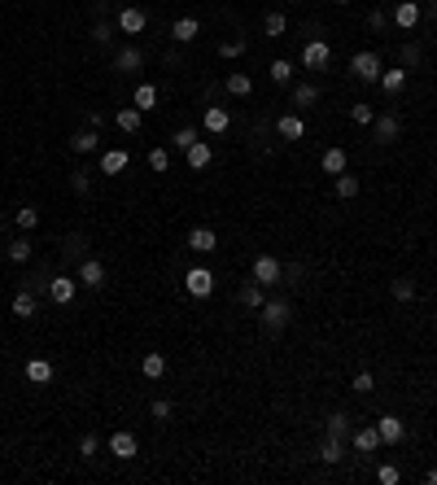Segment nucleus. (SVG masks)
<instances>
[{
    "label": "nucleus",
    "mask_w": 437,
    "mask_h": 485,
    "mask_svg": "<svg viewBox=\"0 0 437 485\" xmlns=\"http://www.w3.org/2000/svg\"><path fill=\"white\" fill-rule=\"evenodd\" d=\"M259 319H263L267 333H285V328L293 324V311H289V302H285V297H267V302H263V311H259Z\"/></svg>",
    "instance_id": "f257e3e1"
},
{
    "label": "nucleus",
    "mask_w": 437,
    "mask_h": 485,
    "mask_svg": "<svg viewBox=\"0 0 437 485\" xmlns=\"http://www.w3.org/2000/svg\"><path fill=\"white\" fill-rule=\"evenodd\" d=\"M249 280H259L263 289L285 285V263H280L276 253H259V258H254V275H249Z\"/></svg>",
    "instance_id": "f03ea898"
},
{
    "label": "nucleus",
    "mask_w": 437,
    "mask_h": 485,
    "mask_svg": "<svg viewBox=\"0 0 437 485\" xmlns=\"http://www.w3.org/2000/svg\"><path fill=\"white\" fill-rule=\"evenodd\" d=\"M184 293L197 297V302L210 297V293H215V271H210V267H188V271H184Z\"/></svg>",
    "instance_id": "7ed1b4c3"
},
{
    "label": "nucleus",
    "mask_w": 437,
    "mask_h": 485,
    "mask_svg": "<svg viewBox=\"0 0 437 485\" xmlns=\"http://www.w3.org/2000/svg\"><path fill=\"white\" fill-rule=\"evenodd\" d=\"M350 74H354L358 84H376L380 79V57L376 53H354L350 57Z\"/></svg>",
    "instance_id": "20e7f679"
},
{
    "label": "nucleus",
    "mask_w": 437,
    "mask_h": 485,
    "mask_svg": "<svg viewBox=\"0 0 437 485\" xmlns=\"http://www.w3.org/2000/svg\"><path fill=\"white\" fill-rule=\"evenodd\" d=\"M328 62H332L328 40H306V48H302V66H306V70H324Z\"/></svg>",
    "instance_id": "39448f33"
},
{
    "label": "nucleus",
    "mask_w": 437,
    "mask_h": 485,
    "mask_svg": "<svg viewBox=\"0 0 437 485\" xmlns=\"http://www.w3.org/2000/svg\"><path fill=\"white\" fill-rule=\"evenodd\" d=\"M398 132H402L398 114H376V118H372V140H376V144H394Z\"/></svg>",
    "instance_id": "423d86ee"
},
{
    "label": "nucleus",
    "mask_w": 437,
    "mask_h": 485,
    "mask_svg": "<svg viewBox=\"0 0 437 485\" xmlns=\"http://www.w3.org/2000/svg\"><path fill=\"white\" fill-rule=\"evenodd\" d=\"M110 455L114 459H136L140 455V442H136V433H127V428H118V433H110Z\"/></svg>",
    "instance_id": "0eeeda50"
},
{
    "label": "nucleus",
    "mask_w": 437,
    "mask_h": 485,
    "mask_svg": "<svg viewBox=\"0 0 437 485\" xmlns=\"http://www.w3.org/2000/svg\"><path fill=\"white\" fill-rule=\"evenodd\" d=\"M420 18H424V9L416 5V0H398V5H394V27L398 31H416Z\"/></svg>",
    "instance_id": "6e6552de"
},
{
    "label": "nucleus",
    "mask_w": 437,
    "mask_h": 485,
    "mask_svg": "<svg viewBox=\"0 0 437 485\" xmlns=\"http://www.w3.org/2000/svg\"><path fill=\"white\" fill-rule=\"evenodd\" d=\"M74 293H79V280H74V275H53V280H48V297H53L57 306H70Z\"/></svg>",
    "instance_id": "1a4fd4ad"
},
{
    "label": "nucleus",
    "mask_w": 437,
    "mask_h": 485,
    "mask_svg": "<svg viewBox=\"0 0 437 485\" xmlns=\"http://www.w3.org/2000/svg\"><path fill=\"white\" fill-rule=\"evenodd\" d=\"M114 70H118V74H136V70H144V48H136V44L118 48V53H114Z\"/></svg>",
    "instance_id": "9d476101"
},
{
    "label": "nucleus",
    "mask_w": 437,
    "mask_h": 485,
    "mask_svg": "<svg viewBox=\"0 0 437 485\" xmlns=\"http://www.w3.org/2000/svg\"><path fill=\"white\" fill-rule=\"evenodd\" d=\"M144 27H149V13H144L140 5H127V9L118 13V31H123V35H140Z\"/></svg>",
    "instance_id": "9b49d317"
},
{
    "label": "nucleus",
    "mask_w": 437,
    "mask_h": 485,
    "mask_svg": "<svg viewBox=\"0 0 437 485\" xmlns=\"http://www.w3.org/2000/svg\"><path fill=\"white\" fill-rule=\"evenodd\" d=\"M184 162H188L193 171H205V166L215 162V144H210V140H193V144L184 149Z\"/></svg>",
    "instance_id": "f8f14e48"
},
{
    "label": "nucleus",
    "mask_w": 437,
    "mask_h": 485,
    "mask_svg": "<svg viewBox=\"0 0 437 485\" xmlns=\"http://www.w3.org/2000/svg\"><path fill=\"white\" fill-rule=\"evenodd\" d=\"M184 245H188L193 253H215V249H219V232H215V227H193Z\"/></svg>",
    "instance_id": "ddd939ff"
},
{
    "label": "nucleus",
    "mask_w": 437,
    "mask_h": 485,
    "mask_svg": "<svg viewBox=\"0 0 437 485\" xmlns=\"http://www.w3.org/2000/svg\"><path fill=\"white\" fill-rule=\"evenodd\" d=\"M201 127H205L210 136H223L227 127H232V114H227L223 105H205V114H201Z\"/></svg>",
    "instance_id": "4468645a"
},
{
    "label": "nucleus",
    "mask_w": 437,
    "mask_h": 485,
    "mask_svg": "<svg viewBox=\"0 0 437 485\" xmlns=\"http://www.w3.org/2000/svg\"><path fill=\"white\" fill-rule=\"evenodd\" d=\"M350 446H354L358 455H372V450L380 446V433H376V424H363V428H350Z\"/></svg>",
    "instance_id": "2eb2a0df"
},
{
    "label": "nucleus",
    "mask_w": 437,
    "mask_h": 485,
    "mask_svg": "<svg viewBox=\"0 0 437 485\" xmlns=\"http://www.w3.org/2000/svg\"><path fill=\"white\" fill-rule=\"evenodd\" d=\"M74 280H79L84 289H101V285H106V263L84 258V263H79V275H74Z\"/></svg>",
    "instance_id": "dca6fc26"
},
{
    "label": "nucleus",
    "mask_w": 437,
    "mask_h": 485,
    "mask_svg": "<svg viewBox=\"0 0 437 485\" xmlns=\"http://www.w3.org/2000/svg\"><path fill=\"white\" fill-rule=\"evenodd\" d=\"M376 433H380V442H390V446H398V442L407 438V424H402L398 416H380V420H376Z\"/></svg>",
    "instance_id": "f3484780"
},
{
    "label": "nucleus",
    "mask_w": 437,
    "mask_h": 485,
    "mask_svg": "<svg viewBox=\"0 0 437 485\" xmlns=\"http://www.w3.org/2000/svg\"><path fill=\"white\" fill-rule=\"evenodd\" d=\"M197 35H201V22H197V18H175V22H171V40H175V44H193Z\"/></svg>",
    "instance_id": "a211bd4d"
},
{
    "label": "nucleus",
    "mask_w": 437,
    "mask_h": 485,
    "mask_svg": "<svg viewBox=\"0 0 437 485\" xmlns=\"http://www.w3.org/2000/svg\"><path fill=\"white\" fill-rule=\"evenodd\" d=\"M13 319H35V311H40V302H35V289H22L18 297H13Z\"/></svg>",
    "instance_id": "6ab92c4d"
},
{
    "label": "nucleus",
    "mask_w": 437,
    "mask_h": 485,
    "mask_svg": "<svg viewBox=\"0 0 437 485\" xmlns=\"http://www.w3.org/2000/svg\"><path fill=\"white\" fill-rule=\"evenodd\" d=\"M140 110L136 105H123V110H114V127H118V132H127V136H136L140 132Z\"/></svg>",
    "instance_id": "aec40b11"
},
{
    "label": "nucleus",
    "mask_w": 437,
    "mask_h": 485,
    "mask_svg": "<svg viewBox=\"0 0 437 485\" xmlns=\"http://www.w3.org/2000/svg\"><path fill=\"white\" fill-rule=\"evenodd\" d=\"M127 162H132V158H127V149H106V153H101V175H123Z\"/></svg>",
    "instance_id": "412c9836"
},
{
    "label": "nucleus",
    "mask_w": 437,
    "mask_h": 485,
    "mask_svg": "<svg viewBox=\"0 0 437 485\" xmlns=\"http://www.w3.org/2000/svg\"><path fill=\"white\" fill-rule=\"evenodd\" d=\"M140 372H144V380H162L166 376V354L162 350H149L144 359H140Z\"/></svg>",
    "instance_id": "4be33fe9"
},
{
    "label": "nucleus",
    "mask_w": 437,
    "mask_h": 485,
    "mask_svg": "<svg viewBox=\"0 0 437 485\" xmlns=\"http://www.w3.org/2000/svg\"><path fill=\"white\" fill-rule=\"evenodd\" d=\"M276 132L285 136V140H302V136H306V122H302L297 114H280V118H276Z\"/></svg>",
    "instance_id": "5701e85b"
},
{
    "label": "nucleus",
    "mask_w": 437,
    "mask_h": 485,
    "mask_svg": "<svg viewBox=\"0 0 437 485\" xmlns=\"http://www.w3.org/2000/svg\"><path fill=\"white\" fill-rule=\"evenodd\" d=\"M132 105H136L140 114H149V110H158V88H153V84H140V88L132 92Z\"/></svg>",
    "instance_id": "b1692460"
},
{
    "label": "nucleus",
    "mask_w": 437,
    "mask_h": 485,
    "mask_svg": "<svg viewBox=\"0 0 437 485\" xmlns=\"http://www.w3.org/2000/svg\"><path fill=\"white\" fill-rule=\"evenodd\" d=\"M70 149H74V153H96V149H101L96 127H88V132H74V136H70Z\"/></svg>",
    "instance_id": "393cba45"
},
{
    "label": "nucleus",
    "mask_w": 437,
    "mask_h": 485,
    "mask_svg": "<svg viewBox=\"0 0 437 485\" xmlns=\"http://www.w3.org/2000/svg\"><path fill=\"white\" fill-rule=\"evenodd\" d=\"M263 302H267V293H263V285H259V280L241 285V306H249V311H263Z\"/></svg>",
    "instance_id": "a878e982"
},
{
    "label": "nucleus",
    "mask_w": 437,
    "mask_h": 485,
    "mask_svg": "<svg viewBox=\"0 0 437 485\" xmlns=\"http://www.w3.org/2000/svg\"><path fill=\"white\" fill-rule=\"evenodd\" d=\"M293 105H297V110L319 105V84H297V88H293Z\"/></svg>",
    "instance_id": "bb28decb"
},
{
    "label": "nucleus",
    "mask_w": 437,
    "mask_h": 485,
    "mask_svg": "<svg viewBox=\"0 0 437 485\" xmlns=\"http://www.w3.org/2000/svg\"><path fill=\"white\" fill-rule=\"evenodd\" d=\"M376 84L394 96V92H402V88H407V70H402V66H394V70H380V79H376Z\"/></svg>",
    "instance_id": "cd10ccee"
},
{
    "label": "nucleus",
    "mask_w": 437,
    "mask_h": 485,
    "mask_svg": "<svg viewBox=\"0 0 437 485\" xmlns=\"http://www.w3.org/2000/svg\"><path fill=\"white\" fill-rule=\"evenodd\" d=\"M346 149H324V158H319V166H324V175H341L346 171Z\"/></svg>",
    "instance_id": "c85d7f7f"
},
{
    "label": "nucleus",
    "mask_w": 437,
    "mask_h": 485,
    "mask_svg": "<svg viewBox=\"0 0 437 485\" xmlns=\"http://www.w3.org/2000/svg\"><path fill=\"white\" fill-rule=\"evenodd\" d=\"M319 459H324V464H341V459H346L341 438H328V433H324V442H319Z\"/></svg>",
    "instance_id": "c756f323"
},
{
    "label": "nucleus",
    "mask_w": 437,
    "mask_h": 485,
    "mask_svg": "<svg viewBox=\"0 0 437 485\" xmlns=\"http://www.w3.org/2000/svg\"><path fill=\"white\" fill-rule=\"evenodd\" d=\"M27 380H31V385H48V380H53V363H48V359H31L27 363Z\"/></svg>",
    "instance_id": "7c9ffc66"
},
{
    "label": "nucleus",
    "mask_w": 437,
    "mask_h": 485,
    "mask_svg": "<svg viewBox=\"0 0 437 485\" xmlns=\"http://www.w3.org/2000/svg\"><path fill=\"white\" fill-rule=\"evenodd\" d=\"M249 92H254V79H249L245 70H232V74H227V96H249Z\"/></svg>",
    "instance_id": "2f4dec72"
},
{
    "label": "nucleus",
    "mask_w": 437,
    "mask_h": 485,
    "mask_svg": "<svg viewBox=\"0 0 437 485\" xmlns=\"http://www.w3.org/2000/svg\"><path fill=\"white\" fill-rule=\"evenodd\" d=\"M267 74H271V84H280V88H285V84L293 79V62H289V57H276V62L267 66Z\"/></svg>",
    "instance_id": "473e14b6"
},
{
    "label": "nucleus",
    "mask_w": 437,
    "mask_h": 485,
    "mask_svg": "<svg viewBox=\"0 0 437 485\" xmlns=\"http://www.w3.org/2000/svg\"><path fill=\"white\" fill-rule=\"evenodd\" d=\"M358 188H363V184H358V175H350V171H341V175H337V197H341V201H354V197H358Z\"/></svg>",
    "instance_id": "72a5a7b5"
},
{
    "label": "nucleus",
    "mask_w": 437,
    "mask_h": 485,
    "mask_svg": "<svg viewBox=\"0 0 437 485\" xmlns=\"http://www.w3.org/2000/svg\"><path fill=\"white\" fill-rule=\"evenodd\" d=\"M285 31H289V18H285V13H267V18H263V35H267V40H280Z\"/></svg>",
    "instance_id": "f704fd0d"
},
{
    "label": "nucleus",
    "mask_w": 437,
    "mask_h": 485,
    "mask_svg": "<svg viewBox=\"0 0 437 485\" xmlns=\"http://www.w3.org/2000/svg\"><path fill=\"white\" fill-rule=\"evenodd\" d=\"M31 253H35L31 236H18V241H9V263H31Z\"/></svg>",
    "instance_id": "c9c22d12"
},
{
    "label": "nucleus",
    "mask_w": 437,
    "mask_h": 485,
    "mask_svg": "<svg viewBox=\"0 0 437 485\" xmlns=\"http://www.w3.org/2000/svg\"><path fill=\"white\" fill-rule=\"evenodd\" d=\"M350 428H354V424H350L346 411H332V416H328V438H341V442H346V438H350Z\"/></svg>",
    "instance_id": "e433bc0d"
},
{
    "label": "nucleus",
    "mask_w": 437,
    "mask_h": 485,
    "mask_svg": "<svg viewBox=\"0 0 437 485\" xmlns=\"http://www.w3.org/2000/svg\"><path fill=\"white\" fill-rule=\"evenodd\" d=\"M390 293H394V302H411V297H416V280H411V275H398L394 285H390Z\"/></svg>",
    "instance_id": "4c0bfd02"
},
{
    "label": "nucleus",
    "mask_w": 437,
    "mask_h": 485,
    "mask_svg": "<svg viewBox=\"0 0 437 485\" xmlns=\"http://www.w3.org/2000/svg\"><path fill=\"white\" fill-rule=\"evenodd\" d=\"M13 223L31 232V227H40V210H35V206H18V210H13Z\"/></svg>",
    "instance_id": "58836bf2"
},
{
    "label": "nucleus",
    "mask_w": 437,
    "mask_h": 485,
    "mask_svg": "<svg viewBox=\"0 0 437 485\" xmlns=\"http://www.w3.org/2000/svg\"><path fill=\"white\" fill-rule=\"evenodd\" d=\"M372 118H376V110L368 105V101H358V105H350V122H358V127H372Z\"/></svg>",
    "instance_id": "ea45409f"
},
{
    "label": "nucleus",
    "mask_w": 437,
    "mask_h": 485,
    "mask_svg": "<svg viewBox=\"0 0 437 485\" xmlns=\"http://www.w3.org/2000/svg\"><path fill=\"white\" fill-rule=\"evenodd\" d=\"M149 171L166 175V171H171V153H166V149H149Z\"/></svg>",
    "instance_id": "a19ab883"
},
{
    "label": "nucleus",
    "mask_w": 437,
    "mask_h": 485,
    "mask_svg": "<svg viewBox=\"0 0 437 485\" xmlns=\"http://www.w3.org/2000/svg\"><path fill=\"white\" fill-rule=\"evenodd\" d=\"M241 53H245V40H241V35H232V40H223V44H219V57H227V62L241 57Z\"/></svg>",
    "instance_id": "79ce46f5"
},
{
    "label": "nucleus",
    "mask_w": 437,
    "mask_h": 485,
    "mask_svg": "<svg viewBox=\"0 0 437 485\" xmlns=\"http://www.w3.org/2000/svg\"><path fill=\"white\" fill-rule=\"evenodd\" d=\"M193 140H201V136H197V127H179V132H175V136H171V144H175V149H179V153H184V149H188V144H193Z\"/></svg>",
    "instance_id": "37998d69"
},
{
    "label": "nucleus",
    "mask_w": 437,
    "mask_h": 485,
    "mask_svg": "<svg viewBox=\"0 0 437 485\" xmlns=\"http://www.w3.org/2000/svg\"><path fill=\"white\" fill-rule=\"evenodd\" d=\"M376 481H380V485H398V481H402L398 464H380V468H376Z\"/></svg>",
    "instance_id": "c03bdc74"
},
{
    "label": "nucleus",
    "mask_w": 437,
    "mask_h": 485,
    "mask_svg": "<svg viewBox=\"0 0 437 485\" xmlns=\"http://www.w3.org/2000/svg\"><path fill=\"white\" fill-rule=\"evenodd\" d=\"M171 411H175V406H171L166 398H158V402H153V406H149V416H153V420H158V424H166V420H171Z\"/></svg>",
    "instance_id": "a18cd8bd"
},
{
    "label": "nucleus",
    "mask_w": 437,
    "mask_h": 485,
    "mask_svg": "<svg viewBox=\"0 0 437 485\" xmlns=\"http://www.w3.org/2000/svg\"><path fill=\"white\" fill-rule=\"evenodd\" d=\"M354 389H358V394H372V389H376V376H372V372H354Z\"/></svg>",
    "instance_id": "49530a36"
},
{
    "label": "nucleus",
    "mask_w": 437,
    "mask_h": 485,
    "mask_svg": "<svg viewBox=\"0 0 437 485\" xmlns=\"http://www.w3.org/2000/svg\"><path fill=\"white\" fill-rule=\"evenodd\" d=\"M92 40H96L101 48H106V44L114 40V27H110V22H96V27H92Z\"/></svg>",
    "instance_id": "de8ad7c7"
},
{
    "label": "nucleus",
    "mask_w": 437,
    "mask_h": 485,
    "mask_svg": "<svg viewBox=\"0 0 437 485\" xmlns=\"http://www.w3.org/2000/svg\"><path fill=\"white\" fill-rule=\"evenodd\" d=\"M70 188H74V193L84 197V193L92 188V180H88V171H74V175H70Z\"/></svg>",
    "instance_id": "09e8293b"
},
{
    "label": "nucleus",
    "mask_w": 437,
    "mask_h": 485,
    "mask_svg": "<svg viewBox=\"0 0 437 485\" xmlns=\"http://www.w3.org/2000/svg\"><path fill=\"white\" fill-rule=\"evenodd\" d=\"M368 27H372V31H385V27H390V18H385V9H372V13H368Z\"/></svg>",
    "instance_id": "8fccbe9b"
},
{
    "label": "nucleus",
    "mask_w": 437,
    "mask_h": 485,
    "mask_svg": "<svg viewBox=\"0 0 437 485\" xmlns=\"http://www.w3.org/2000/svg\"><path fill=\"white\" fill-rule=\"evenodd\" d=\"M96 450H101V442L92 438V433H88V438H79V455H84V459H92Z\"/></svg>",
    "instance_id": "3c124183"
},
{
    "label": "nucleus",
    "mask_w": 437,
    "mask_h": 485,
    "mask_svg": "<svg viewBox=\"0 0 437 485\" xmlns=\"http://www.w3.org/2000/svg\"><path fill=\"white\" fill-rule=\"evenodd\" d=\"M402 66H420V44H407L402 48Z\"/></svg>",
    "instance_id": "603ef678"
},
{
    "label": "nucleus",
    "mask_w": 437,
    "mask_h": 485,
    "mask_svg": "<svg viewBox=\"0 0 437 485\" xmlns=\"http://www.w3.org/2000/svg\"><path fill=\"white\" fill-rule=\"evenodd\" d=\"M285 285H302V263H289L285 267Z\"/></svg>",
    "instance_id": "864d4df0"
},
{
    "label": "nucleus",
    "mask_w": 437,
    "mask_h": 485,
    "mask_svg": "<svg viewBox=\"0 0 437 485\" xmlns=\"http://www.w3.org/2000/svg\"><path fill=\"white\" fill-rule=\"evenodd\" d=\"M84 249H88V241H79V236H70V245H66V258H79Z\"/></svg>",
    "instance_id": "5fc2aeb1"
},
{
    "label": "nucleus",
    "mask_w": 437,
    "mask_h": 485,
    "mask_svg": "<svg viewBox=\"0 0 437 485\" xmlns=\"http://www.w3.org/2000/svg\"><path fill=\"white\" fill-rule=\"evenodd\" d=\"M424 485H437V468H429V472H424Z\"/></svg>",
    "instance_id": "6e6d98bb"
},
{
    "label": "nucleus",
    "mask_w": 437,
    "mask_h": 485,
    "mask_svg": "<svg viewBox=\"0 0 437 485\" xmlns=\"http://www.w3.org/2000/svg\"><path fill=\"white\" fill-rule=\"evenodd\" d=\"M429 13H433V18H437V0H433V5H429Z\"/></svg>",
    "instance_id": "4d7b16f0"
},
{
    "label": "nucleus",
    "mask_w": 437,
    "mask_h": 485,
    "mask_svg": "<svg viewBox=\"0 0 437 485\" xmlns=\"http://www.w3.org/2000/svg\"><path fill=\"white\" fill-rule=\"evenodd\" d=\"M332 5H350V0H332Z\"/></svg>",
    "instance_id": "13d9d810"
},
{
    "label": "nucleus",
    "mask_w": 437,
    "mask_h": 485,
    "mask_svg": "<svg viewBox=\"0 0 437 485\" xmlns=\"http://www.w3.org/2000/svg\"><path fill=\"white\" fill-rule=\"evenodd\" d=\"M293 5H302V0H293Z\"/></svg>",
    "instance_id": "bf43d9fd"
}]
</instances>
